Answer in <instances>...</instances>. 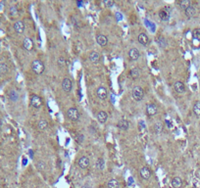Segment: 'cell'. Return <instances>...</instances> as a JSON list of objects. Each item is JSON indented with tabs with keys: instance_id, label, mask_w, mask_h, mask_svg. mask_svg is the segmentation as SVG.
I'll return each instance as SVG.
<instances>
[{
	"instance_id": "6da1fadb",
	"label": "cell",
	"mask_w": 200,
	"mask_h": 188,
	"mask_svg": "<svg viewBox=\"0 0 200 188\" xmlns=\"http://www.w3.org/2000/svg\"><path fill=\"white\" fill-rule=\"evenodd\" d=\"M32 70L36 75H41L44 72L45 66L40 60H33L32 63Z\"/></svg>"
},
{
	"instance_id": "7a4b0ae2",
	"label": "cell",
	"mask_w": 200,
	"mask_h": 188,
	"mask_svg": "<svg viewBox=\"0 0 200 188\" xmlns=\"http://www.w3.org/2000/svg\"><path fill=\"white\" fill-rule=\"evenodd\" d=\"M131 96H133L134 100L139 102L143 99L144 97V90L141 86H135L133 89V92H131Z\"/></svg>"
},
{
	"instance_id": "3957f363",
	"label": "cell",
	"mask_w": 200,
	"mask_h": 188,
	"mask_svg": "<svg viewBox=\"0 0 200 188\" xmlns=\"http://www.w3.org/2000/svg\"><path fill=\"white\" fill-rule=\"evenodd\" d=\"M67 116L71 121L73 122H77L79 120V117H81V114H79V111L75 107H72L70 109H68L67 111Z\"/></svg>"
},
{
	"instance_id": "277c9868",
	"label": "cell",
	"mask_w": 200,
	"mask_h": 188,
	"mask_svg": "<svg viewBox=\"0 0 200 188\" xmlns=\"http://www.w3.org/2000/svg\"><path fill=\"white\" fill-rule=\"evenodd\" d=\"M42 104H43V101H42L41 97H39L38 95L33 94L30 96V105H32L33 108L38 109V108H40L42 106Z\"/></svg>"
},
{
	"instance_id": "5b68a950",
	"label": "cell",
	"mask_w": 200,
	"mask_h": 188,
	"mask_svg": "<svg viewBox=\"0 0 200 188\" xmlns=\"http://www.w3.org/2000/svg\"><path fill=\"white\" fill-rule=\"evenodd\" d=\"M73 88V82H72V79H69V78H66L63 79L62 81V89L64 91L66 92V93H69L71 92Z\"/></svg>"
},
{
	"instance_id": "8992f818",
	"label": "cell",
	"mask_w": 200,
	"mask_h": 188,
	"mask_svg": "<svg viewBox=\"0 0 200 188\" xmlns=\"http://www.w3.org/2000/svg\"><path fill=\"white\" fill-rule=\"evenodd\" d=\"M96 95L100 100H105L106 98L108 97V92H107V89L105 87L99 86V87L96 89Z\"/></svg>"
},
{
	"instance_id": "52a82bcc",
	"label": "cell",
	"mask_w": 200,
	"mask_h": 188,
	"mask_svg": "<svg viewBox=\"0 0 200 188\" xmlns=\"http://www.w3.org/2000/svg\"><path fill=\"white\" fill-rule=\"evenodd\" d=\"M140 175H141V177L143 178V179H149L150 177H151V175H152V171H151V169H150L148 167H142L140 169Z\"/></svg>"
},
{
	"instance_id": "ba28073f",
	"label": "cell",
	"mask_w": 200,
	"mask_h": 188,
	"mask_svg": "<svg viewBox=\"0 0 200 188\" xmlns=\"http://www.w3.org/2000/svg\"><path fill=\"white\" fill-rule=\"evenodd\" d=\"M174 89H175V91L178 94L184 93V92H186V85H184L183 82L178 81L174 84Z\"/></svg>"
},
{
	"instance_id": "9c48e42d",
	"label": "cell",
	"mask_w": 200,
	"mask_h": 188,
	"mask_svg": "<svg viewBox=\"0 0 200 188\" xmlns=\"http://www.w3.org/2000/svg\"><path fill=\"white\" fill-rule=\"evenodd\" d=\"M78 165H79V167L81 169H87L89 167V159L87 158V157H85V156L81 157V158L79 159V161H78Z\"/></svg>"
},
{
	"instance_id": "30bf717a",
	"label": "cell",
	"mask_w": 200,
	"mask_h": 188,
	"mask_svg": "<svg viewBox=\"0 0 200 188\" xmlns=\"http://www.w3.org/2000/svg\"><path fill=\"white\" fill-rule=\"evenodd\" d=\"M25 27H25L24 22H22V21H17L16 23L14 24L15 32H16L17 33H19V35H22V33H24Z\"/></svg>"
},
{
	"instance_id": "8fae6325",
	"label": "cell",
	"mask_w": 200,
	"mask_h": 188,
	"mask_svg": "<svg viewBox=\"0 0 200 188\" xmlns=\"http://www.w3.org/2000/svg\"><path fill=\"white\" fill-rule=\"evenodd\" d=\"M96 119L100 124H105L107 120H108V114L104 112V111H99L96 115Z\"/></svg>"
},
{
	"instance_id": "7c38bea8",
	"label": "cell",
	"mask_w": 200,
	"mask_h": 188,
	"mask_svg": "<svg viewBox=\"0 0 200 188\" xmlns=\"http://www.w3.org/2000/svg\"><path fill=\"white\" fill-rule=\"evenodd\" d=\"M23 47L24 49H26L27 51L32 50L33 48V41L32 40V38L30 37H25L23 41Z\"/></svg>"
},
{
	"instance_id": "4fadbf2b",
	"label": "cell",
	"mask_w": 200,
	"mask_h": 188,
	"mask_svg": "<svg viewBox=\"0 0 200 188\" xmlns=\"http://www.w3.org/2000/svg\"><path fill=\"white\" fill-rule=\"evenodd\" d=\"M157 111H158V109H157V106L155 104L151 103V104H148L146 106V114L148 116H150V117L156 115Z\"/></svg>"
},
{
	"instance_id": "5bb4252c",
	"label": "cell",
	"mask_w": 200,
	"mask_h": 188,
	"mask_svg": "<svg viewBox=\"0 0 200 188\" xmlns=\"http://www.w3.org/2000/svg\"><path fill=\"white\" fill-rule=\"evenodd\" d=\"M129 57H130L131 60L136 61L138 58L140 57V53L136 48H131L130 49V51H129Z\"/></svg>"
},
{
	"instance_id": "9a60e30c",
	"label": "cell",
	"mask_w": 200,
	"mask_h": 188,
	"mask_svg": "<svg viewBox=\"0 0 200 188\" xmlns=\"http://www.w3.org/2000/svg\"><path fill=\"white\" fill-rule=\"evenodd\" d=\"M117 126L118 128L122 129V130H128L129 127H130V122H129L127 120L125 119H121L117 124Z\"/></svg>"
},
{
	"instance_id": "2e32d148",
	"label": "cell",
	"mask_w": 200,
	"mask_h": 188,
	"mask_svg": "<svg viewBox=\"0 0 200 188\" xmlns=\"http://www.w3.org/2000/svg\"><path fill=\"white\" fill-rule=\"evenodd\" d=\"M137 40H138V42L140 43L141 45H147L148 44V42H149V38H148V36H147L145 33H143V32H141V33H139L138 35V36H137Z\"/></svg>"
},
{
	"instance_id": "e0dca14e",
	"label": "cell",
	"mask_w": 200,
	"mask_h": 188,
	"mask_svg": "<svg viewBox=\"0 0 200 188\" xmlns=\"http://www.w3.org/2000/svg\"><path fill=\"white\" fill-rule=\"evenodd\" d=\"M89 60H90L91 63L97 64L100 61V54L96 51H92L91 53L89 54Z\"/></svg>"
},
{
	"instance_id": "ac0fdd59",
	"label": "cell",
	"mask_w": 200,
	"mask_h": 188,
	"mask_svg": "<svg viewBox=\"0 0 200 188\" xmlns=\"http://www.w3.org/2000/svg\"><path fill=\"white\" fill-rule=\"evenodd\" d=\"M96 42L100 46H105L108 43V38L104 35H96Z\"/></svg>"
},
{
	"instance_id": "d6986e66",
	"label": "cell",
	"mask_w": 200,
	"mask_h": 188,
	"mask_svg": "<svg viewBox=\"0 0 200 188\" xmlns=\"http://www.w3.org/2000/svg\"><path fill=\"white\" fill-rule=\"evenodd\" d=\"M171 185L173 186V188H181L183 187V179L178 176L174 177L171 181Z\"/></svg>"
},
{
	"instance_id": "ffe728a7",
	"label": "cell",
	"mask_w": 200,
	"mask_h": 188,
	"mask_svg": "<svg viewBox=\"0 0 200 188\" xmlns=\"http://www.w3.org/2000/svg\"><path fill=\"white\" fill-rule=\"evenodd\" d=\"M184 14L187 18H193L196 15V9L194 6H190L189 8H187L186 11H184Z\"/></svg>"
},
{
	"instance_id": "44dd1931",
	"label": "cell",
	"mask_w": 200,
	"mask_h": 188,
	"mask_svg": "<svg viewBox=\"0 0 200 188\" xmlns=\"http://www.w3.org/2000/svg\"><path fill=\"white\" fill-rule=\"evenodd\" d=\"M8 97L12 102H17L18 99H19V93L16 90H10L8 93Z\"/></svg>"
},
{
	"instance_id": "7402d4cb",
	"label": "cell",
	"mask_w": 200,
	"mask_h": 188,
	"mask_svg": "<svg viewBox=\"0 0 200 188\" xmlns=\"http://www.w3.org/2000/svg\"><path fill=\"white\" fill-rule=\"evenodd\" d=\"M158 16L160 18V20L164 21V22H167V21H169V19H170V14H168L164 9H162V10L159 11Z\"/></svg>"
},
{
	"instance_id": "603a6c76",
	"label": "cell",
	"mask_w": 200,
	"mask_h": 188,
	"mask_svg": "<svg viewBox=\"0 0 200 188\" xmlns=\"http://www.w3.org/2000/svg\"><path fill=\"white\" fill-rule=\"evenodd\" d=\"M140 73H141V70L139 68H134V69H131L130 71V76L133 79H137V78H139Z\"/></svg>"
},
{
	"instance_id": "cb8c5ba5",
	"label": "cell",
	"mask_w": 200,
	"mask_h": 188,
	"mask_svg": "<svg viewBox=\"0 0 200 188\" xmlns=\"http://www.w3.org/2000/svg\"><path fill=\"white\" fill-rule=\"evenodd\" d=\"M156 41L161 48H166V46H167V40H166V38L164 36L159 35L158 37L156 38Z\"/></svg>"
},
{
	"instance_id": "d4e9b609",
	"label": "cell",
	"mask_w": 200,
	"mask_h": 188,
	"mask_svg": "<svg viewBox=\"0 0 200 188\" xmlns=\"http://www.w3.org/2000/svg\"><path fill=\"white\" fill-rule=\"evenodd\" d=\"M48 125H49V124H48V122L46 121V120H40V121L38 122V129L40 131H44V130H46L47 129V127H48Z\"/></svg>"
},
{
	"instance_id": "484cf974",
	"label": "cell",
	"mask_w": 200,
	"mask_h": 188,
	"mask_svg": "<svg viewBox=\"0 0 200 188\" xmlns=\"http://www.w3.org/2000/svg\"><path fill=\"white\" fill-rule=\"evenodd\" d=\"M95 166H96V169H98V171H103L104 168H105V161H104V159L103 158H98Z\"/></svg>"
},
{
	"instance_id": "4316f807",
	"label": "cell",
	"mask_w": 200,
	"mask_h": 188,
	"mask_svg": "<svg viewBox=\"0 0 200 188\" xmlns=\"http://www.w3.org/2000/svg\"><path fill=\"white\" fill-rule=\"evenodd\" d=\"M108 188H120V182L115 178H112L108 181Z\"/></svg>"
},
{
	"instance_id": "83f0119b",
	"label": "cell",
	"mask_w": 200,
	"mask_h": 188,
	"mask_svg": "<svg viewBox=\"0 0 200 188\" xmlns=\"http://www.w3.org/2000/svg\"><path fill=\"white\" fill-rule=\"evenodd\" d=\"M190 6H191V2H190L189 0H181L180 2V7L184 11H186L187 8H189Z\"/></svg>"
},
{
	"instance_id": "f1b7e54d",
	"label": "cell",
	"mask_w": 200,
	"mask_h": 188,
	"mask_svg": "<svg viewBox=\"0 0 200 188\" xmlns=\"http://www.w3.org/2000/svg\"><path fill=\"white\" fill-rule=\"evenodd\" d=\"M163 127H164V125H163L162 122H156L154 124V130L156 133H161Z\"/></svg>"
},
{
	"instance_id": "f546056e",
	"label": "cell",
	"mask_w": 200,
	"mask_h": 188,
	"mask_svg": "<svg viewBox=\"0 0 200 188\" xmlns=\"http://www.w3.org/2000/svg\"><path fill=\"white\" fill-rule=\"evenodd\" d=\"M57 64H58V66H59V67H62V68H63V67H65V66H66V64H67V61H66V59H65V57L61 56V57L58 58Z\"/></svg>"
},
{
	"instance_id": "4dcf8cb0",
	"label": "cell",
	"mask_w": 200,
	"mask_h": 188,
	"mask_svg": "<svg viewBox=\"0 0 200 188\" xmlns=\"http://www.w3.org/2000/svg\"><path fill=\"white\" fill-rule=\"evenodd\" d=\"M9 71V68L6 63H0V73H6Z\"/></svg>"
},
{
	"instance_id": "1f68e13d",
	"label": "cell",
	"mask_w": 200,
	"mask_h": 188,
	"mask_svg": "<svg viewBox=\"0 0 200 188\" xmlns=\"http://www.w3.org/2000/svg\"><path fill=\"white\" fill-rule=\"evenodd\" d=\"M36 168H38V171H44V169H46V164L43 162V161H39L36 163Z\"/></svg>"
},
{
	"instance_id": "d6a6232c",
	"label": "cell",
	"mask_w": 200,
	"mask_h": 188,
	"mask_svg": "<svg viewBox=\"0 0 200 188\" xmlns=\"http://www.w3.org/2000/svg\"><path fill=\"white\" fill-rule=\"evenodd\" d=\"M193 113L196 116H200V102H196L193 106Z\"/></svg>"
},
{
	"instance_id": "836d02e7",
	"label": "cell",
	"mask_w": 200,
	"mask_h": 188,
	"mask_svg": "<svg viewBox=\"0 0 200 188\" xmlns=\"http://www.w3.org/2000/svg\"><path fill=\"white\" fill-rule=\"evenodd\" d=\"M193 38H195L196 40H200V29H195L192 32Z\"/></svg>"
},
{
	"instance_id": "e575fe53",
	"label": "cell",
	"mask_w": 200,
	"mask_h": 188,
	"mask_svg": "<svg viewBox=\"0 0 200 188\" xmlns=\"http://www.w3.org/2000/svg\"><path fill=\"white\" fill-rule=\"evenodd\" d=\"M18 13H19V12H18L17 7H15V6H13V7H11V8H10V14H11V16H13V17L17 16Z\"/></svg>"
},
{
	"instance_id": "d590c367",
	"label": "cell",
	"mask_w": 200,
	"mask_h": 188,
	"mask_svg": "<svg viewBox=\"0 0 200 188\" xmlns=\"http://www.w3.org/2000/svg\"><path fill=\"white\" fill-rule=\"evenodd\" d=\"M104 4H105L107 7H112V6L115 4V2L113 0H104Z\"/></svg>"
},
{
	"instance_id": "8d00e7d4",
	"label": "cell",
	"mask_w": 200,
	"mask_h": 188,
	"mask_svg": "<svg viewBox=\"0 0 200 188\" xmlns=\"http://www.w3.org/2000/svg\"><path fill=\"white\" fill-rule=\"evenodd\" d=\"M84 136L82 134H79L78 136L76 137V140L78 141L79 143H82V141H84Z\"/></svg>"
},
{
	"instance_id": "74e56055",
	"label": "cell",
	"mask_w": 200,
	"mask_h": 188,
	"mask_svg": "<svg viewBox=\"0 0 200 188\" xmlns=\"http://www.w3.org/2000/svg\"><path fill=\"white\" fill-rule=\"evenodd\" d=\"M164 10H165V11H166V12H167V13H168V14H170V15H171V12H172V9H171V8H170V7H169V6H166V7H165V8H164Z\"/></svg>"
},
{
	"instance_id": "f35d334b",
	"label": "cell",
	"mask_w": 200,
	"mask_h": 188,
	"mask_svg": "<svg viewBox=\"0 0 200 188\" xmlns=\"http://www.w3.org/2000/svg\"><path fill=\"white\" fill-rule=\"evenodd\" d=\"M2 126V122H1V120H0V127Z\"/></svg>"
}]
</instances>
